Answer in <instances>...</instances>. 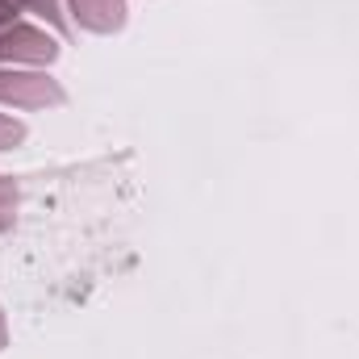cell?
Here are the masks:
<instances>
[{
    "mask_svg": "<svg viewBox=\"0 0 359 359\" xmlns=\"http://www.w3.org/2000/svg\"><path fill=\"white\" fill-rule=\"evenodd\" d=\"M67 8L88 34H117L126 25V0H67Z\"/></svg>",
    "mask_w": 359,
    "mask_h": 359,
    "instance_id": "3957f363",
    "label": "cell"
},
{
    "mask_svg": "<svg viewBox=\"0 0 359 359\" xmlns=\"http://www.w3.org/2000/svg\"><path fill=\"white\" fill-rule=\"evenodd\" d=\"M59 59V42L38 29V25H8L0 29V63H29V67H46Z\"/></svg>",
    "mask_w": 359,
    "mask_h": 359,
    "instance_id": "7a4b0ae2",
    "label": "cell"
},
{
    "mask_svg": "<svg viewBox=\"0 0 359 359\" xmlns=\"http://www.w3.org/2000/svg\"><path fill=\"white\" fill-rule=\"evenodd\" d=\"M8 347V326H4V309H0V351Z\"/></svg>",
    "mask_w": 359,
    "mask_h": 359,
    "instance_id": "ba28073f",
    "label": "cell"
},
{
    "mask_svg": "<svg viewBox=\"0 0 359 359\" xmlns=\"http://www.w3.org/2000/svg\"><path fill=\"white\" fill-rule=\"evenodd\" d=\"M21 8L38 13L42 21H50L55 29H63V34H67V17H63V4H59V0H21Z\"/></svg>",
    "mask_w": 359,
    "mask_h": 359,
    "instance_id": "5b68a950",
    "label": "cell"
},
{
    "mask_svg": "<svg viewBox=\"0 0 359 359\" xmlns=\"http://www.w3.org/2000/svg\"><path fill=\"white\" fill-rule=\"evenodd\" d=\"M21 142H25V126L0 113V151H8V147H21Z\"/></svg>",
    "mask_w": 359,
    "mask_h": 359,
    "instance_id": "8992f818",
    "label": "cell"
},
{
    "mask_svg": "<svg viewBox=\"0 0 359 359\" xmlns=\"http://www.w3.org/2000/svg\"><path fill=\"white\" fill-rule=\"evenodd\" d=\"M17 205H21V192L8 176H0V230H13L17 222Z\"/></svg>",
    "mask_w": 359,
    "mask_h": 359,
    "instance_id": "277c9868",
    "label": "cell"
},
{
    "mask_svg": "<svg viewBox=\"0 0 359 359\" xmlns=\"http://www.w3.org/2000/svg\"><path fill=\"white\" fill-rule=\"evenodd\" d=\"M17 17H21V0H0V29L17 25Z\"/></svg>",
    "mask_w": 359,
    "mask_h": 359,
    "instance_id": "52a82bcc",
    "label": "cell"
},
{
    "mask_svg": "<svg viewBox=\"0 0 359 359\" xmlns=\"http://www.w3.org/2000/svg\"><path fill=\"white\" fill-rule=\"evenodd\" d=\"M67 92L59 80L42 76V72H4L0 67V104H13V109H50V104H63Z\"/></svg>",
    "mask_w": 359,
    "mask_h": 359,
    "instance_id": "6da1fadb",
    "label": "cell"
}]
</instances>
